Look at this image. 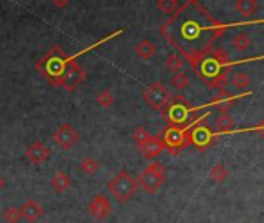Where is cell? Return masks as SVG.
Instances as JSON below:
<instances>
[{
  "instance_id": "obj_21",
  "label": "cell",
  "mask_w": 264,
  "mask_h": 223,
  "mask_svg": "<svg viewBox=\"0 0 264 223\" xmlns=\"http://www.w3.org/2000/svg\"><path fill=\"white\" fill-rule=\"evenodd\" d=\"M250 44H252L250 36H249L247 33H244V31L236 33V34L233 36V39H232V45H233V48H235L236 51H246V50H249Z\"/></svg>"
},
{
  "instance_id": "obj_30",
  "label": "cell",
  "mask_w": 264,
  "mask_h": 223,
  "mask_svg": "<svg viewBox=\"0 0 264 223\" xmlns=\"http://www.w3.org/2000/svg\"><path fill=\"white\" fill-rule=\"evenodd\" d=\"M151 136H153V135L149 133V130H148L145 126L137 127V129L134 130V133H132V138H134V141L137 143V146L143 144V143H145V141H148Z\"/></svg>"
},
{
  "instance_id": "obj_16",
  "label": "cell",
  "mask_w": 264,
  "mask_h": 223,
  "mask_svg": "<svg viewBox=\"0 0 264 223\" xmlns=\"http://www.w3.org/2000/svg\"><path fill=\"white\" fill-rule=\"evenodd\" d=\"M19 209H20L22 218L27 220L28 223H34L36 220H39L42 217V214H44L42 205H39V203H37L36 200H33V199H30L25 203H22V206Z\"/></svg>"
},
{
  "instance_id": "obj_18",
  "label": "cell",
  "mask_w": 264,
  "mask_h": 223,
  "mask_svg": "<svg viewBox=\"0 0 264 223\" xmlns=\"http://www.w3.org/2000/svg\"><path fill=\"white\" fill-rule=\"evenodd\" d=\"M214 127L219 133H230L235 129V121L229 114H219L214 118Z\"/></svg>"
},
{
  "instance_id": "obj_22",
  "label": "cell",
  "mask_w": 264,
  "mask_h": 223,
  "mask_svg": "<svg viewBox=\"0 0 264 223\" xmlns=\"http://www.w3.org/2000/svg\"><path fill=\"white\" fill-rule=\"evenodd\" d=\"M183 65H185L183 59H182L179 54H176V53L168 54V56H166V59H165V67H166V70H168V71H171L173 74L179 73V71L183 68Z\"/></svg>"
},
{
  "instance_id": "obj_26",
  "label": "cell",
  "mask_w": 264,
  "mask_h": 223,
  "mask_svg": "<svg viewBox=\"0 0 264 223\" xmlns=\"http://www.w3.org/2000/svg\"><path fill=\"white\" fill-rule=\"evenodd\" d=\"M171 86H173L176 90L182 92V90H185L188 86H190V78H188L186 73L179 71V73L173 74V78H171Z\"/></svg>"
},
{
  "instance_id": "obj_9",
  "label": "cell",
  "mask_w": 264,
  "mask_h": 223,
  "mask_svg": "<svg viewBox=\"0 0 264 223\" xmlns=\"http://www.w3.org/2000/svg\"><path fill=\"white\" fill-rule=\"evenodd\" d=\"M188 138H190V144L196 146L201 151L210 147L216 138V133L204 123V120L198 121L195 126L188 129Z\"/></svg>"
},
{
  "instance_id": "obj_17",
  "label": "cell",
  "mask_w": 264,
  "mask_h": 223,
  "mask_svg": "<svg viewBox=\"0 0 264 223\" xmlns=\"http://www.w3.org/2000/svg\"><path fill=\"white\" fill-rule=\"evenodd\" d=\"M71 186V178L68 177V174H65L64 171H58L53 178H52V189L56 194H64L70 189Z\"/></svg>"
},
{
  "instance_id": "obj_10",
  "label": "cell",
  "mask_w": 264,
  "mask_h": 223,
  "mask_svg": "<svg viewBox=\"0 0 264 223\" xmlns=\"http://www.w3.org/2000/svg\"><path fill=\"white\" fill-rule=\"evenodd\" d=\"M78 138H80V133L75 130L68 123L61 124L53 133V141L59 147H62L64 151H68V149L78 141Z\"/></svg>"
},
{
  "instance_id": "obj_8",
  "label": "cell",
  "mask_w": 264,
  "mask_h": 223,
  "mask_svg": "<svg viewBox=\"0 0 264 223\" xmlns=\"http://www.w3.org/2000/svg\"><path fill=\"white\" fill-rule=\"evenodd\" d=\"M171 93L163 87L162 82L156 81L153 84H149L145 90H143V99L145 102L149 105V107H153L154 110L160 112L171 99Z\"/></svg>"
},
{
  "instance_id": "obj_1",
  "label": "cell",
  "mask_w": 264,
  "mask_h": 223,
  "mask_svg": "<svg viewBox=\"0 0 264 223\" xmlns=\"http://www.w3.org/2000/svg\"><path fill=\"white\" fill-rule=\"evenodd\" d=\"M224 31L225 25L216 22L195 0L182 4L160 26V33L166 37V41L188 59L191 67L211 51L213 42Z\"/></svg>"
},
{
  "instance_id": "obj_32",
  "label": "cell",
  "mask_w": 264,
  "mask_h": 223,
  "mask_svg": "<svg viewBox=\"0 0 264 223\" xmlns=\"http://www.w3.org/2000/svg\"><path fill=\"white\" fill-rule=\"evenodd\" d=\"M53 5L58 7V8H64V7L68 5V2H56V0H53Z\"/></svg>"
},
{
  "instance_id": "obj_25",
  "label": "cell",
  "mask_w": 264,
  "mask_h": 223,
  "mask_svg": "<svg viewBox=\"0 0 264 223\" xmlns=\"http://www.w3.org/2000/svg\"><path fill=\"white\" fill-rule=\"evenodd\" d=\"M157 10L165 13V14H174L179 8H180V4L177 2V0H157L156 4Z\"/></svg>"
},
{
  "instance_id": "obj_33",
  "label": "cell",
  "mask_w": 264,
  "mask_h": 223,
  "mask_svg": "<svg viewBox=\"0 0 264 223\" xmlns=\"http://www.w3.org/2000/svg\"><path fill=\"white\" fill-rule=\"evenodd\" d=\"M5 188V180L2 178V175H0V191H2Z\"/></svg>"
},
{
  "instance_id": "obj_12",
  "label": "cell",
  "mask_w": 264,
  "mask_h": 223,
  "mask_svg": "<svg viewBox=\"0 0 264 223\" xmlns=\"http://www.w3.org/2000/svg\"><path fill=\"white\" fill-rule=\"evenodd\" d=\"M137 147H138L140 154L146 160H154L156 157H159L165 151V143H163V140H162L160 135H157V136L153 135L148 141H145L143 144H140Z\"/></svg>"
},
{
  "instance_id": "obj_20",
  "label": "cell",
  "mask_w": 264,
  "mask_h": 223,
  "mask_svg": "<svg viewBox=\"0 0 264 223\" xmlns=\"http://www.w3.org/2000/svg\"><path fill=\"white\" fill-rule=\"evenodd\" d=\"M135 53L140 59L143 61H149L151 58H153L156 54V45L151 42L149 39H141L137 47H135Z\"/></svg>"
},
{
  "instance_id": "obj_24",
  "label": "cell",
  "mask_w": 264,
  "mask_h": 223,
  "mask_svg": "<svg viewBox=\"0 0 264 223\" xmlns=\"http://www.w3.org/2000/svg\"><path fill=\"white\" fill-rule=\"evenodd\" d=\"M229 177V171L224 166V163H216L211 169H210V178L216 183H222L225 178Z\"/></svg>"
},
{
  "instance_id": "obj_15",
  "label": "cell",
  "mask_w": 264,
  "mask_h": 223,
  "mask_svg": "<svg viewBox=\"0 0 264 223\" xmlns=\"http://www.w3.org/2000/svg\"><path fill=\"white\" fill-rule=\"evenodd\" d=\"M235 95H232L229 90H225V89H221L218 90V93L211 98V105L216 107L221 114H227V112L233 107L235 104Z\"/></svg>"
},
{
  "instance_id": "obj_23",
  "label": "cell",
  "mask_w": 264,
  "mask_h": 223,
  "mask_svg": "<svg viewBox=\"0 0 264 223\" xmlns=\"http://www.w3.org/2000/svg\"><path fill=\"white\" fill-rule=\"evenodd\" d=\"M232 84L238 90L249 89L250 87V76L246 71H236V73H233V76H232Z\"/></svg>"
},
{
  "instance_id": "obj_6",
  "label": "cell",
  "mask_w": 264,
  "mask_h": 223,
  "mask_svg": "<svg viewBox=\"0 0 264 223\" xmlns=\"http://www.w3.org/2000/svg\"><path fill=\"white\" fill-rule=\"evenodd\" d=\"M163 183H165V166L159 161H151L137 178V184L148 194H156Z\"/></svg>"
},
{
  "instance_id": "obj_5",
  "label": "cell",
  "mask_w": 264,
  "mask_h": 223,
  "mask_svg": "<svg viewBox=\"0 0 264 223\" xmlns=\"http://www.w3.org/2000/svg\"><path fill=\"white\" fill-rule=\"evenodd\" d=\"M107 189L114 196V199H117V202L126 203L138 189V184H137V180H134L128 172L122 171L114 178L109 180Z\"/></svg>"
},
{
  "instance_id": "obj_31",
  "label": "cell",
  "mask_w": 264,
  "mask_h": 223,
  "mask_svg": "<svg viewBox=\"0 0 264 223\" xmlns=\"http://www.w3.org/2000/svg\"><path fill=\"white\" fill-rule=\"evenodd\" d=\"M253 132H256L259 136H264V121H261V123H258L253 129H252Z\"/></svg>"
},
{
  "instance_id": "obj_27",
  "label": "cell",
  "mask_w": 264,
  "mask_h": 223,
  "mask_svg": "<svg viewBox=\"0 0 264 223\" xmlns=\"http://www.w3.org/2000/svg\"><path fill=\"white\" fill-rule=\"evenodd\" d=\"M2 218H4L7 223H19V221L22 220L20 209H19V208H14V206H10V208L4 209Z\"/></svg>"
},
{
  "instance_id": "obj_7",
  "label": "cell",
  "mask_w": 264,
  "mask_h": 223,
  "mask_svg": "<svg viewBox=\"0 0 264 223\" xmlns=\"http://www.w3.org/2000/svg\"><path fill=\"white\" fill-rule=\"evenodd\" d=\"M162 140L165 143V151H168L171 155L180 154L182 149H185L186 146H190L188 129H182V127L171 126V124H168L165 127Z\"/></svg>"
},
{
  "instance_id": "obj_19",
  "label": "cell",
  "mask_w": 264,
  "mask_h": 223,
  "mask_svg": "<svg viewBox=\"0 0 264 223\" xmlns=\"http://www.w3.org/2000/svg\"><path fill=\"white\" fill-rule=\"evenodd\" d=\"M235 8L244 19H250L258 11L259 5L255 2V0H238L235 4Z\"/></svg>"
},
{
  "instance_id": "obj_2",
  "label": "cell",
  "mask_w": 264,
  "mask_h": 223,
  "mask_svg": "<svg viewBox=\"0 0 264 223\" xmlns=\"http://www.w3.org/2000/svg\"><path fill=\"white\" fill-rule=\"evenodd\" d=\"M230 64L227 53L222 50H211L207 56H204L193 70L196 71L198 76L211 89H224L227 82V73H229Z\"/></svg>"
},
{
  "instance_id": "obj_4",
  "label": "cell",
  "mask_w": 264,
  "mask_h": 223,
  "mask_svg": "<svg viewBox=\"0 0 264 223\" xmlns=\"http://www.w3.org/2000/svg\"><path fill=\"white\" fill-rule=\"evenodd\" d=\"M71 62V56H67L58 45L50 50L49 54H45L39 62H37L36 68L42 76L55 87H61L62 78L68 68V64Z\"/></svg>"
},
{
  "instance_id": "obj_14",
  "label": "cell",
  "mask_w": 264,
  "mask_h": 223,
  "mask_svg": "<svg viewBox=\"0 0 264 223\" xmlns=\"http://www.w3.org/2000/svg\"><path fill=\"white\" fill-rule=\"evenodd\" d=\"M89 214L97 218V220H104L110 215V211H112V206H110V202L106 196H95L87 208Z\"/></svg>"
},
{
  "instance_id": "obj_3",
  "label": "cell",
  "mask_w": 264,
  "mask_h": 223,
  "mask_svg": "<svg viewBox=\"0 0 264 223\" xmlns=\"http://www.w3.org/2000/svg\"><path fill=\"white\" fill-rule=\"evenodd\" d=\"M160 117L171 126L190 129L202 118H198V108L193 107L183 95H176L160 110Z\"/></svg>"
},
{
  "instance_id": "obj_11",
  "label": "cell",
  "mask_w": 264,
  "mask_h": 223,
  "mask_svg": "<svg viewBox=\"0 0 264 223\" xmlns=\"http://www.w3.org/2000/svg\"><path fill=\"white\" fill-rule=\"evenodd\" d=\"M86 78V73L84 70L75 62V59L71 58V62L68 64V68L64 74L62 78V82H61V87H64L67 92H73L80 86V82Z\"/></svg>"
},
{
  "instance_id": "obj_29",
  "label": "cell",
  "mask_w": 264,
  "mask_h": 223,
  "mask_svg": "<svg viewBox=\"0 0 264 223\" xmlns=\"http://www.w3.org/2000/svg\"><path fill=\"white\" fill-rule=\"evenodd\" d=\"M98 168H100V164H98V161L95 158H84L80 163V169L87 175H93L98 171Z\"/></svg>"
},
{
  "instance_id": "obj_28",
  "label": "cell",
  "mask_w": 264,
  "mask_h": 223,
  "mask_svg": "<svg viewBox=\"0 0 264 223\" xmlns=\"http://www.w3.org/2000/svg\"><path fill=\"white\" fill-rule=\"evenodd\" d=\"M114 101H115V96H114V93H112L109 89L101 90V92L98 93V96H97L98 105H101V107H104V108L110 107L112 104H114Z\"/></svg>"
},
{
  "instance_id": "obj_13",
  "label": "cell",
  "mask_w": 264,
  "mask_h": 223,
  "mask_svg": "<svg viewBox=\"0 0 264 223\" xmlns=\"http://www.w3.org/2000/svg\"><path fill=\"white\" fill-rule=\"evenodd\" d=\"M25 157L33 164H41V163H45L49 160V157H50V149L42 141H33L25 149Z\"/></svg>"
}]
</instances>
